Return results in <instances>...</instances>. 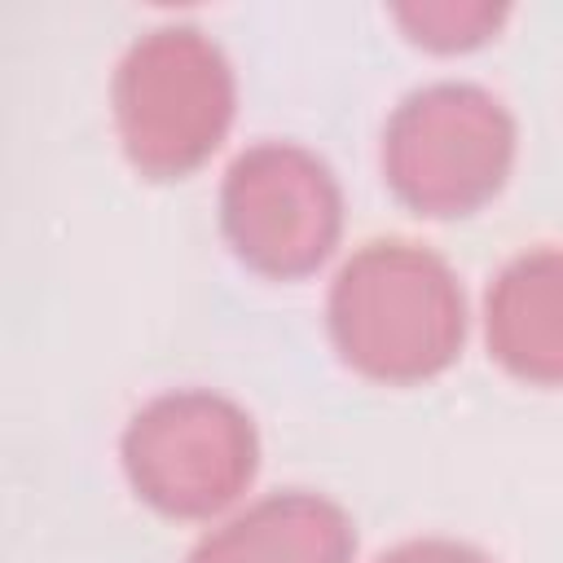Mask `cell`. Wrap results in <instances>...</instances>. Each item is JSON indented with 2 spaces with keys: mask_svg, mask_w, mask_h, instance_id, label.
<instances>
[{
  "mask_svg": "<svg viewBox=\"0 0 563 563\" xmlns=\"http://www.w3.org/2000/svg\"><path fill=\"white\" fill-rule=\"evenodd\" d=\"M330 330L365 374L427 378L462 343V295L435 255L409 242H374L339 273Z\"/></svg>",
  "mask_w": 563,
  "mask_h": 563,
  "instance_id": "cell-1",
  "label": "cell"
},
{
  "mask_svg": "<svg viewBox=\"0 0 563 563\" xmlns=\"http://www.w3.org/2000/svg\"><path fill=\"white\" fill-rule=\"evenodd\" d=\"M233 110V79L198 31H154L119 70V128L150 172H185L216 150Z\"/></svg>",
  "mask_w": 563,
  "mask_h": 563,
  "instance_id": "cell-2",
  "label": "cell"
},
{
  "mask_svg": "<svg viewBox=\"0 0 563 563\" xmlns=\"http://www.w3.org/2000/svg\"><path fill=\"white\" fill-rule=\"evenodd\" d=\"M123 462L145 501L167 515H211L229 506L255 471L251 422L216 396H163L132 418Z\"/></svg>",
  "mask_w": 563,
  "mask_h": 563,
  "instance_id": "cell-3",
  "label": "cell"
},
{
  "mask_svg": "<svg viewBox=\"0 0 563 563\" xmlns=\"http://www.w3.org/2000/svg\"><path fill=\"white\" fill-rule=\"evenodd\" d=\"M391 185L431 216H453L488 198L510 163V123L475 88H427L400 106L387 132Z\"/></svg>",
  "mask_w": 563,
  "mask_h": 563,
  "instance_id": "cell-4",
  "label": "cell"
},
{
  "mask_svg": "<svg viewBox=\"0 0 563 563\" xmlns=\"http://www.w3.org/2000/svg\"><path fill=\"white\" fill-rule=\"evenodd\" d=\"M224 229L242 260L268 273L312 268L339 233V194L330 172L290 145L242 154L224 185Z\"/></svg>",
  "mask_w": 563,
  "mask_h": 563,
  "instance_id": "cell-5",
  "label": "cell"
},
{
  "mask_svg": "<svg viewBox=\"0 0 563 563\" xmlns=\"http://www.w3.org/2000/svg\"><path fill=\"white\" fill-rule=\"evenodd\" d=\"M352 537L334 506L317 497H273L207 537L189 563H347Z\"/></svg>",
  "mask_w": 563,
  "mask_h": 563,
  "instance_id": "cell-6",
  "label": "cell"
},
{
  "mask_svg": "<svg viewBox=\"0 0 563 563\" xmlns=\"http://www.w3.org/2000/svg\"><path fill=\"white\" fill-rule=\"evenodd\" d=\"M559 260L554 251L523 255L488 295V343L523 378H559Z\"/></svg>",
  "mask_w": 563,
  "mask_h": 563,
  "instance_id": "cell-7",
  "label": "cell"
},
{
  "mask_svg": "<svg viewBox=\"0 0 563 563\" xmlns=\"http://www.w3.org/2000/svg\"><path fill=\"white\" fill-rule=\"evenodd\" d=\"M378 563H488V559H479L475 550L453 545V541H413V545H400L396 554H387Z\"/></svg>",
  "mask_w": 563,
  "mask_h": 563,
  "instance_id": "cell-8",
  "label": "cell"
}]
</instances>
